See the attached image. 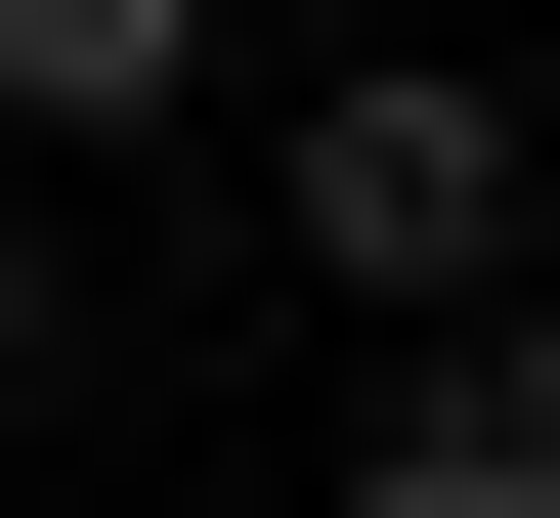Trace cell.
I'll return each mask as SVG.
<instances>
[{
  "mask_svg": "<svg viewBox=\"0 0 560 518\" xmlns=\"http://www.w3.org/2000/svg\"><path fill=\"white\" fill-rule=\"evenodd\" d=\"M302 260H346V302H475V260H517V87H431V44L302 87Z\"/></svg>",
  "mask_w": 560,
  "mask_h": 518,
  "instance_id": "obj_1",
  "label": "cell"
},
{
  "mask_svg": "<svg viewBox=\"0 0 560 518\" xmlns=\"http://www.w3.org/2000/svg\"><path fill=\"white\" fill-rule=\"evenodd\" d=\"M215 87V0H0V130H173Z\"/></svg>",
  "mask_w": 560,
  "mask_h": 518,
  "instance_id": "obj_3",
  "label": "cell"
},
{
  "mask_svg": "<svg viewBox=\"0 0 560 518\" xmlns=\"http://www.w3.org/2000/svg\"><path fill=\"white\" fill-rule=\"evenodd\" d=\"M0 346H44V130H0Z\"/></svg>",
  "mask_w": 560,
  "mask_h": 518,
  "instance_id": "obj_4",
  "label": "cell"
},
{
  "mask_svg": "<svg viewBox=\"0 0 560 518\" xmlns=\"http://www.w3.org/2000/svg\"><path fill=\"white\" fill-rule=\"evenodd\" d=\"M388 518H560V302H388Z\"/></svg>",
  "mask_w": 560,
  "mask_h": 518,
  "instance_id": "obj_2",
  "label": "cell"
}]
</instances>
